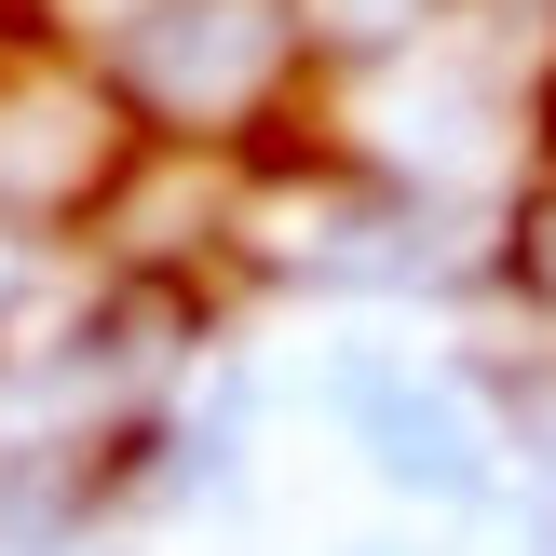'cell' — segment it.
Listing matches in <instances>:
<instances>
[{
	"instance_id": "obj_1",
	"label": "cell",
	"mask_w": 556,
	"mask_h": 556,
	"mask_svg": "<svg viewBox=\"0 0 556 556\" xmlns=\"http://www.w3.org/2000/svg\"><path fill=\"white\" fill-rule=\"evenodd\" d=\"M286 68V0H150L123 27V96L150 123L204 136V123H244Z\"/></svg>"
},
{
	"instance_id": "obj_2",
	"label": "cell",
	"mask_w": 556,
	"mask_h": 556,
	"mask_svg": "<svg viewBox=\"0 0 556 556\" xmlns=\"http://www.w3.org/2000/svg\"><path fill=\"white\" fill-rule=\"evenodd\" d=\"M340 421L367 434V462H380L394 489H421V503H476V489H489L476 407H462L448 380H421V367H353V380H340Z\"/></svg>"
},
{
	"instance_id": "obj_3",
	"label": "cell",
	"mask_w": 556,
	"mask_h": 556,
	"mask_svg": "<svg viewBox=\"0 0 556 556\" xmlns=\"http://www.w3.org/2000/svg\"><path fill=\"white\" fill-rule=\"evenodd\" d=\"M123 163L109 96H0V217H54Z\"/></svg>"
},
{
	"instance_id": "obj_4",
	"label": "cell",
	"mask_w": 556,
	"mask_h": 556,
	"mask_svg": "<svg viewBox=\"0 0 556 556\" xmlns=\"http://www.w3.org/2000/svg\"><path fill=\"white\" fill-rule=\"evenodd\" d=\"M434 14H448V0H286V41H313V54H340V68H367V54H407Z\"/></svg>"
},
{
	"instance_id": "obj_5",
	"label": "cell",
	"mask_w": 556,
	"mask_h": 556,
	"mask_svg": "<svg viewBox=\"0 0 556 556\" xmlns=\"http://www.w3.org/2000/svg\"><path fill=\"white\" fill-rule=\"evenodd\" d=\"M516 286H530V299H556V190L516 217Z\"/></svg>"
},
{
	"instance_id": "obj_6",
	"label": "cell",
	"mask_w": 556,
	"mask_h": 556,
	"mask_svg": "<svg viewBox=\"0 0 556 556\" xmlns=\"http://www.w3.org/2000/svg\"><path fill=\"white\" fill-rule=\"evenodd\" d=\"M27 286H41V244H27V217H0V313H14Z\"/></svg>"
},
{
	"instance_id": "obj_7",
	"label": "cell",
	"mask_w": 556,
	"mask_h": 556,
	"mask_svg": "<svg viewBox=\"0 0 556 556\" xmlns=\"http://www.w3.org/2000/svg\"><path fill=\"white\" fill-rule=\"evenodd\" d=\"M516 421H530V448L556 462V380H543V394H530V407H516Z\"/></svg>"
}]
</instances>
